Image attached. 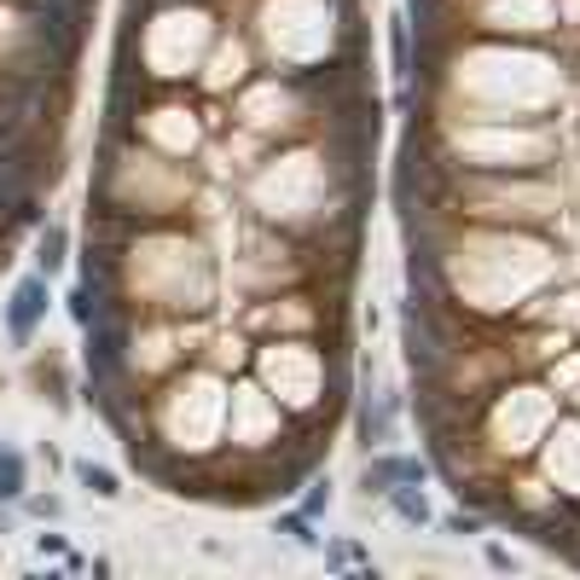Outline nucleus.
<instances>
[{
  "label": "nucleus",
  "instance_id": "f257e3e1",
  "mask_svg": "<svg viewBox=\"0 0 580 580\" xmlns=\"http://www.w3.org/2000/svg\"><path fill=\"white\" fill-rule=\"evenodd\" d=\"M546 424H551V395H540V389H506V400H499V413H493V441L506 452H528Z\"/></svg>",
  "mask_w": 580,
  "mask_h": 580
},
{
  "label": "nucleus",
  "instance_id": "f03ea898",
  "mask_svg": "<svg viewBox=\"0 0 580 580\" xmlns=\"http://www.w3.org/2000/svg\"><path fill=\"white\" fill-rule=\"evenodd\" d=\"M262 377L291 400V407H308V400L319 395V360L308 355V348H296V343L267 348V355H262Z\"/></svg>",
  "mask_w": 580,
  "mask_h": 580
},
{
  "label": "nucleus",
  "instance_id": "7ed1b4c3",
  "mask_svg": "<svg viewBox=\"0 0 580 580\" xmlns=\"http://www.w3.org/2000/svg\"><path fill=\"white\" fill-rule=\"evenodd\" d=\"M53 308V285H47V273H23L7 296V343L12 348H30L35 343V325L47 319Z\"/></svg>",
  "mask_w": 580,
  "mask_h": 580
},
{
  "label": "nucleus",
  "instance_id": "20e7f679",
  "mask_svg": "<svg viewBox=\"0 0 580 580\" xmlns=\"http://www.w3.org/2000/svg\"><path fill=\"white\" fill-rule=\"evenodd\" d=\"M424 476H430V470H424V459H413V452H377V459H366V470H360V488L384 499L389 488L424 482Z\"/></svg>",
  "mask_w": 580,
  "mask_h": 580
},
{
  "label": "nucleus",
  "instance_id": "39448f33",
  "mask_svg": "<svg viewBox=\"0 0 580 580\" xmlns=\"http://www.w3.org/2000/svg\"><path fill=\"white\" fill-rule=\"evenodd\" d=\"M233 418L244 424V436H238L244 447H262V441H279V413H273V407H267V400H262V389H250V384H244V389L233 395Z\"/></svg>",
  "mask_w": 580,
  "mask_h": 580
},
{
  "label": "nucleus",
  "instance_id": "423d86ee",
  "mask_svg": "<svg viewBox=\"0 0 580 580\" xmlns=\"http://www.w3.org/2000/svg\"><path fill=\"white\" fill-rule=\"evenodd\" d=\"M546 465H551V482L569 488V493H580V424H558Z\"/></svg>",
  "mask_w": 580,
  "mask_h": 580
},
{
  "label": "nucleus",
  "instance_id": "0eeeda50",
  "mask_svg": "<svg viewBox=\"0 0 580 580\" xmlns=\"http://www.w3.org/2000/svg\"><path fill=\"white\" fill-rule=\"evenodd\" d=\"M384 499H389V506H395V517L407 522V528H430V522H436L430 499H424V482H400V488H389Z\"/></svg>",
  "mask_w": 580,
  "mask_h": 580
},
{
  "label": "nucleus",
  "instance_id": "6e6552de",
  "mask_svg": "<svg viewBox=\"0 0 580 580\" xmlns=\"http://www.w3.org/2000/svg\"><path fill=\"white\" fill-rule=\"evenodd\" d=\"M64 262H70V233L59 221H47L41 233H35V267L53 279V273H64Z\"/></svg>",
  "mask_w": 580,
  "mask_h": 580
},
{
  "label": "nucleus",
  "instance_id": "1a4fd4ad",
  "mask_svg": "<svg viewBox=\"0 0 580 580\" xmlns=\"http://www.w3.org/2000/svg\"><path fill=\"white\" fill-rule=\"evenodd\" d=\"M30 493V459L18 447H0V506H18Z\"/></svg>",
  "mask_w": 580,
  "mask_h": 580
},
{
  "label": "nucleus",
  "instance_id": "9d476101",
  "mask_svg": "<svg viewBox=\"0 0 580 580\" xmlns=\"http://www.w3.org/2000/svg\"><path fill=\"white\" fill-rule=\"evenodd\" d=\"M70 476H75V488L82 493H93V499H122V482H116V470H105V465H93V459H75L70 465Z\"/></svg>",
  "mask_w": 580,
  "mask_h": 580
},
{
  "label": "nucleus",
  "instance_id": "9b49d317",
  "mask_svg": "<svg viewBox=\"0 0 580 580\" xmlns=\"http://www.w3.org/2000/svg\"><path fill=\"white\" fill-rule=\"evenodd\" d=\"M551 395H563V400H580V355H558V366H551Z\"/></svg>",
  "mask_w": 580,
  "mask_h": 580
},
{
  "label": "nucleus",
  "instance_id": "f8f14e48",
  "mask_svg": "<svg viewBox=\"0 0 580 580\" xmlns=\"http://www.w3.org/2000/svg\"><path fill=\"white\" fill-rule=\"evenodd\" d=\"M279 535H291L296 546H319V535H314V517H308V511H291V517H279Z\"/></svg>",
  "mask_w": 580,
  "mask_h": 580
},
{
  "label": "nucleus",
  "instance_id": "ddd939ff",
  "mask_svg": "<svg viewBox=\"0 0 580 580\" xmlns=\"http://www.w3.org/2000/svg\"><path fill=\"white\" fill-rule=\"evenodd\" d=\"M18 506L30 511V517H41V522H59L64 517V499H53V493H23Z\"/></svg>",
  "mask_w": 580,
  "mask_h": 580
},
{
  "label": "nucleus",
  "instance_id": "4468645a",
  "mask_svg": "<svg viewBox=\"0 0 580 580\" xmlns=\"http://www.w3.org/2000/svg\"><path fill=\"white\" fill-rule=\"evenodd\" d=\"M325 506H332V482H325V476H319V482H314V493L302 499V511H308V517H319Z\"/></svg>",
  "mask_w": 580,
  "mask_h": 580
},
{
  "label": "nucleus",
  "instance_id": "2eb2a0df",
  "mask_svg": "<svg viewBox=\"0 0 580 580\" xmlns=\"http://www.w3.org/2000/svg\"><path fill=\"white\" fill-rule=\"evenodd\" d=\"M35 551H41V558H70L64 535H35Z\"/></svg>",
  "mask_w": 580,
  "mask_h": 580
},
{
  "label": "nucleus",
  "instance_id": "dca6fc26",
  "mask_svg": "<svg viewBox=\"0 0 580 580\" xmlns=\"http://www.w3.org/2000/svg\"><path fill=\"white\" fill-rule=\"evenodd\" d=\"M447 535H482V522L465 517V511H452V517H447Z\"/></svg>",
  "mask_w": 580,
  "mask_h": 580
},
{
  "label": "nucleus",
  "instance_id": "f3484780",
  "mask_svg": "<svg viewBox=\"0 0 580 580\" xmlns=\"http://www.w3.org/2000/svg\"><path fill=\"white\" fill-rule=\"evenodd\" d=\"M0 535H12V506H0Z\"/></svg>",
  "mask_w": 580,
  "mask_h": 580
}]
</instances>
